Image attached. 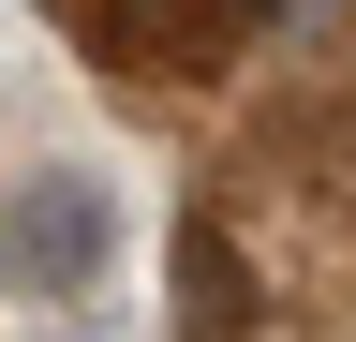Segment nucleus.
Listing matches in <instances>:
<instances>
[{
    "label": "nucleus",
    "instance_id": "1",
    "mask_svg": "<svg viewBox=\"0 0 356 342\" xmlns=\"http://www.w3.org/2000/svg\"><path fill=\"white\" fill-rule=\"evenodd\" d=\"M104 253H119L104 179H89V164H30L15 208H0V283L44 297V313H89V297H104Z\"/></svg>",
    "mask_w": 356,
    "mask_h": 342
},
{
    "label": "nucleus",
    "instance_id": "2",
    "mask_svg": "<svg viewBox=\"0 0 356 342\" xmlns=\"http://www.w3.org/2000/svg\"><path fill=\"white\" fill-rule=\"evenodd\" d=\"M178 283H193V342L252 327V283H238V253H222V224H178Z\"/></svg>",
    "mask_w": 356,
    "mask_h": 342
}]
</instances>
